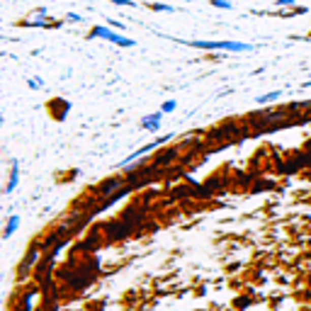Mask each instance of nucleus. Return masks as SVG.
<instances>
[{
	"instance_id": "nucleus-1",
	"label": "nucleus",
	"mask_w": 311,
	"mask_h": 311,
	"mask_svg": "<svg viewBox=\"0 0 311 311\" xmlns=\"http://www.w3.org/2000/svg\"><path fill=\"white\" fill-rule=\"evenodd\" d=\"M188 46H195V49H211V51H251L253 46L243 44V42H233V39H226V42H202V39H195V42H185Z\"/></svg>"
},
{
	"instance_id": "nucleus-2",
	"label": "nucleus",
	"mask_w": 311,
	"mask_h": 311,
	"mask_svg": "<svg viewBox=\"0 0 311 311\" xmlns=\"http://www.w3.org/2000/svg\"><path fill=\"white\" fill-rule=\"evenodd\" d=\"M90 37H100V39H107V42H112V44H117V46H124V49H132V46L136 44L134 39H127V37H122L119 32H114L112 27H92Z\"/></svg>"
},
{
	"instance_id": "nucleus-3",
	"label": "nucleus",
	"mask_w": 311,
	"mask_h": 311,
	"mask_svg": "<svg viewBox=\"0 0 311 311\" xmlns=\"http://www.w3.org/2000/svg\"><path fill=\"white\" fill-rule=\"evenodd\" d=\"M17 180H20V163L12 161V168H10V180L5 185V195H12V190L17 188Z\"/></svg>"
},
{
	"instance_id": "nucleus-4",
	"label": "nucleus",
	"mask_w": 311,
	"mask_h": 311,
	"mask_svg": "<svg viewBox=\"0 0 311 311\" xmlns=\"http://www.w3.org/2000/svg\"><path fill=\"white\" fill-rule=\"evenodd\" d=\"M161 117H163V112H156V114H148L144 122H141V127L144 129H148V132H156L158 127H161Z\"/></svg>"
},
{
	"instance_id": "nucleus-5",
	"label": "nucleus",
	"mask_w": 311,
	"mask_h": 311,
	"mask_svg": "<svg viewBox=\"0 0 311 311\" xmlns=\"http://www.w3.org/2000/svg\"><path fill=\"white\" fill-rule=\"evenodd\" d=\"M17 226H20V214H12L10 219H8V226H5V233H3V238H10L12 233L17 231Z\"/></svg>"
},
{
	"instance_id": "nucleus-6",
	"label": "nucleus",
	"mask_w": 311,
	"mask_h": 311,
	"mask_svg": "<svg viewBox=\"0 0 311 311\" xmlns=\"http://www.w3.org/2000/svg\"><path fill=\"white\" fill-rule=\"evenodd\" d=\"M279 95H282L279 90H272V92H267V95H260V98H258V105H265V102L275 100V98H279Z\"/></svg>"
},
{
	"instance_id": "nucleus-7",
	"label": "nucleus",
	"mask_w": 311,
	"mask_h": 311,
	"mask_svg": "<svg viewBox=\"0 0 311 311\" xmlns=\"http://www.w3.org/2000/svg\"><path fill=\"white\" fill-rule=\"evenodd\" d=\"M211 5L219 8V10H231L233 8V3H229V0H211Z\"/></svg>"
},
{
	"instance_id": "nucleus-8",
	"label": "nucleus",
	"mask_w": 311,
	"mask_h": 311,
	"mask_svg": "<svg viewBox=\"0 0 311 311\" xmlns=\"http://www.w3.org/2000/svg\"><path fill=\"white\" fill-rule=\"evenodd\" d=\"M151 10H158V12H175V8H170V5H161V3H151Z\"/></svg>"
},
{
	"instance_id": "nucleus-9",
	"label": "nucleus",
	"mask_w": 311,
	"mask_h": 311,
	"mask_svg": "<svg viewBox=\"0 0 311 311\" xmlns=\"http://www.w3.org/2000/svg\"><path fill=\"white\" fill-rule=\"evenodd\" d=\"M175 107H178V102H175V100H168V102H163V107H161V112L166 114V112H173Z\"/></svg>"
},
{
	"instance_id": "nucleus-10",
	"label": "nucleus",
	"mask_w": 311,
	"mask_h": 311,
	"mask_svg": "<svg viewBox=\"0 0 311 311\" xmlns=\"http://www.w3.org/2000/svg\"><path fill=\"white\" fill-rule=\"evenodd\" d=\"M27 85H29L32 90H37V88H42V85H44V80H42V78H32V80H29Z\"/></svg>"
},
{
	"instance_id": "nucleus-11",
	"label": "nucleus",
	"mask_w": 311,
	"mask_h": 311,
	"mask_svg": "<svg viewBox=\"0 0 311 311\" xmlns=\"http://www.w3.org/2000/svg\"><path fill=\"white\" fill-rule=\"evenodd\" d=\"M110 3H114V5H127V8H134V5H136L134 0H110Z\"/></svg>"
},
{
	"instance_id": "nucleus-12",
	"label": "nucleus",
	"mask_w": 311,
	"mask_h": 311,
	"mask_svg": "<svg viewBox=\"0 0 311 311\" xmlns=\"http://www.w3.org/2000/svg\"><path fill=\"white\" fill-rule=\"evenodd\" d=\"M107 24H110L112 29H124V24H122V22H117V20H107Z\"/></svg>"
},
{
	"instance_id": "nucleus-13",
	"label": "nucleus",
	"mask_w": 311,
	"mask_h": 311,
	"mask_svg": "<svg viewBox=\"0 0 311 311\" xmlns=\"http://www.w3.org/2000/svg\"><path fill=\"white\" fill-rule=\"evenodd\" d=\"M68 20H71V22H80L83 17H80V15H76V12H68Z\"/></svg>"
},
{
	"instance_id": "nucleus-14",
	"label": "nucleus",
	"mask_w": 311,
	"mask_h": 311,
	"mask_svg": "<svg viewBox=\"0 0 311 311\" xmlns=\"http://www.w3.org/2000/svg\"><path fill=\"white\" fill-rule=\"evenodd\" d=\"M279 8H287V5H294V0H277Z\"/></svg>"
},
{
	"instance_id": "nucleus-15",
	"label": "nucleus",
	"mask_w": 311,
	"mask_h": 311,
	"mask_svg": "<svg viewBox=\"0 0 311 311\" xmlns=\"http://www.w3.org/2000/svg\"><path fill=\"white\" fill-rule=\"evenodd\" d=\"M304 88H311V80H306V83H304Z\"/></svg>"
}]
</instances>
